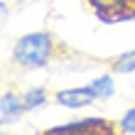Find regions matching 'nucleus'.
Listing matches in <instances>:
<instances>
[{
  "label": "nucleus",
  "mask_w": 135,
  "mask_h": 135,
  "mask_svg": "<svg viewBox=\"0 0 135 135\" xmlns=\"http://www.w3.org/2000/svg\"><path fill=\"white\" fill-rule=\"evenodd\" d=\"M69 54L71 49L66 44H61L49 30H37V32H27L15 39L10 61L17 71L32 74V71H42L52 64H59Z\"/></svg>",
  "instance_id": "f257e3e1"
},
{
  "label": "nucleus",
  "mask_w": 135,
  "mask_h": 135,
  "mask_svg": "<svg viewBox=\"0 0 135 135\" xmlns=\"http://www.w3.org/2000/svg\"><path fill=\"white\" fill-rule=\"evenodd\" d=\"M91 7L93 17L103 25H123L133 20L135 0H84Z\"/></svg>",
  "instance_id": "f03ea898"
},
{
  "label": "nucleus",
  "mask_w": 135,
  "mask_h": 135,
  "mask_svg": "<svg viewBox=\"0 0 135 135\" xmlns=\"http://www.w3.org/2000/svg\"><path fill=\"white\" fill-rule=\"evenodd\" d=\"M52 101L59 108H69V110H84V108L93 106V103H98L96 96H93V91L89 89V84L86 86H66V89H59V91H54Z\"/></svg>",
  "instance_id": "7ed1b4c3"
},
{
  "label": "nucleus",
  "mask_w": 135,
  "mask_h": 135,
  "mask_svg": "<svg viewBox=\"0 0 135 135\" xmlns=\"http://www.w3.org/2000/svg\"><path fill=\"white\" fill-rule=\"evenodd\" d=\"M25 115H27V108L22 103V93L10 91V89L0 93V128L20 123Z\"/></svg>",
  "instance_id": "20e7f679"
},
{
  "label": "nucleus",
  "mask_w": 135,
  "mask_h": 135,
  "mask_svg": "<svg viewBox=\"0 0 135 135\" xmlns=\"http://www.w3.org/2000/svg\"><path fill=\"white\" fill-rule=\"evenodd\" d=\"M89 89L93 91L96 101H108L115 96V74L113 71H106V74H98L89 81Z\"/></svg>",
  "instance_id": "39448f33"
},
{
  "label": "nucleus",
  "mask_w": 135,
  "mask_h": 135,
  "mask_svg": "<svg viewBox=\"0 0 135 135\" xmlns=\"http://www.w3.org/2000/svg\"><path fill=\"white\" fill-rule=\"evenodd\" d=\"M22 103H25L27 113L44 108L47 103H49V91H47V86H30V89H25L22 91Z\"/></svg>",
  "instance_id": "423d86ee"
},
{
  "label": "nucleus",
  "mask_w": 135,
  "mask_h": 135,
  "mask_svg": "<svg viewBox=\"0 0 135 135\" xmlns=\"http://www.w3.org/2000/svg\"><path fill=\"white\" fill-rule=\"evenodd\" d=\"M110 71L115 76H128V74H135V47L133 49H125L123 54L110 61Z\"/></svg>",
  "instance_id": "0eeeda50"
},
{
  "label": "nucleus",
  "mask_w": 135,
  "mask_h": 135,
  "mask_svg": "<svg viewBox=\"0 0 135 135\" xmlns=\"http://www.w3.org/2000/svg\"><path fill=\"white\" fill-rule=\"evenodd\" d=\"M115 128H118L120 135H135V106H130L120 118H118Z\"/></svg>",
  "instance_id": "6e6552de"
},
{
  "label": "nucleus",
  "mask_w": 135,
  "mask_h": 135,
  "mask_svg": "<svg viewBox=\"0 0 135 135\" xmlns=\"http://www.w3.org/2000/svg\"><path fill=\"white\" fill-rule=\"evenodd\" d=\"M7 17H10V5H5L3 0H0V32H3V27H5Z\"/></svg>",
  "instance_id": "1a4fd4ad"
},
{
  "label": "nucleus",
  "mask_w": 135,
  "mask_h": 135,
  "mask_svg": "<svg viewBox=\"0 0 135 135\" xmlns=\"http://www.w3.org/2000/svg\"><path fill=\"white\" fill-rule=\"evenodd\" d=\"M0 135H12V133H7V130H0Z\"/></svg>",
  "instance_id": "9d476101"
},
{
  "label": "nucleus",
  "mask_w": 135,
  "mask_h": 135,
  "mask_svg": "<svg viewBox=\"0 0 135 135\" xmlns=\"http://www.w3.org/2000/svg\"><path fill=\"white\" fill-rule=\"evenodd\" d=\"M130 22H135V7H133V20H130Z\"/></svg>",
  "instance_id": "9b49d317"
},
{
  "label": "nucleus",
  "mask_w": 135,
  "mask_h": 135,
  "mask_svg": "<svg viewBox=\"0 0 135 135\" xmlns=\"http://www.w3.org/2000/svg\"><path fill=\"white\" fill-rule=\"evenodd\" d=\"M12 3H20V0H12Z\"/></svg>",
  "instance_id": "f8f14e48"
}]
</instances>
